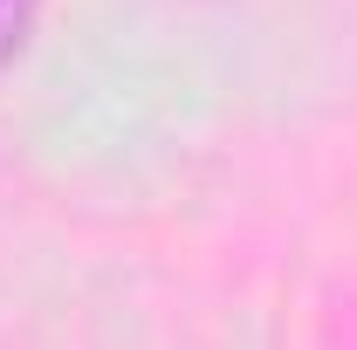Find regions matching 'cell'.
Instances as JSON below:
<instances>
[{
  "instance_id": "6da1fadb",
  "label": "cell",
  "mask_w": 357,
  "mask_h": 350,
  "mask_svg": "<svg viewBox=\"0 0 357 350\" xmlns=\"http://www.w3.org/2000/svg\"><path fill=\"white\" fill-rule=\"evenodd\" d=\"M35 7H42V0H0V76H7V69H14V55L28 48Z\"/></svg>"
}]
</instances>
